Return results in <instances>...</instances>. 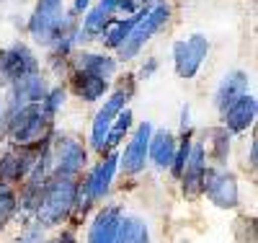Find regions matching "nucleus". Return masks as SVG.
Instances as JSON below:
<instances>
[{
	"label": "nucleus",
	"instance_id": "f257e3e1",
	"mask_svg": "<svg viewBox=\"0 0 258 243\" xmlns=\"http://www.w3.org/2000/svg\"><path fill=\"white\" fill-rule=\"evenodd\" d=\"M78 179H73V176H54V173L49 176L44 191H41L39 207L34 212L39 220V228H57L73 217L75 197H78Z\"/></svg>",
	"mask_w": 258,
	"mask_h": 243
},
{
	"label": "nucleus",
	"instance_id": "f03ea898",
	"mask_svg": "<svg viewBox=\"0 0 258 243\" xmlns=\"http://www.w3.org/2000/svg\"><path fill=\"white\" fill-rule=\"evenodd\" d=\"M52 117L41 109V104H24L11 109L6 117V132L11 145H41L49 140Z\"/></svg>",
	"mask_w": 258,
	"mask_h": 243
},
{
	"label": "nucleus",
	"instance_id": "7ed1b4c3",
	"mask_svg": "<svg viewBox=\"0 0 258 243\" xmlns=\"http://www.w3.org/2000/svg\"><path fill=\"white\" fill-rule=\"evenodd\" d=\"M170 21V6L168 3H155V6H145L142 11H140V18H137V24H135V29L129 31V36L121 41V47L116 50V55H119V60L121 62H129V60H135L140 52H142V47L153 39L158 31H163L165 29V24Z\"/></svg>",
	"mask_w": 258,
	"mask_h": 243
},
{
	"label": "nucleus",
	"instance_id": "20e7f679",
	"mask_svg": "<svg viewBox=\"0 0 258 243\" xmlns=\"http://www.w3.org/2000/svg\"><path fill=\"white\" fill-rule=\"evenodd\" d=\"M49 145V163H52V173L54 176H78L88 168V150L85 145L73 137V135H54L47 140Z\"/></svg>",
	"mask_w": 258,
	"mask_h": 243
},
{
	"label": "nucleus",
	"instance_id": "39448f33",
	"mask_svg": "<svg viewBox=\"0 0 258 243\" xmlns=\"http://www.w3.org/2000/svg\"><path fill=\"white\" fill-rule=\"evenodd\" d=\"M202 194H207V200L220 210H235L240 202L238 179H235L232 171H227L222 166H207Z\"/></svg>",
	"mask_w": 258,
	"mask_h": 243
},
{
	"label": "nucleus",
	"instance_id": "423d86ee",
	"mask_svg": "<svg viewBox=\"0 0 258 243\" xmlns=\"http://www.w3.org/2000/svg\"><path fill=\"white\" fill-rule=\"evenodd\" d=\"M132 93H135V85L116 88V91H111L109 99L103 101V106L98 109V114H96V119H93V124H91V148L98 153V156L103 153V140H106V135H109L111 122L116 119L119 112H124V109H126Z\"/></svg>",
	"mask_w": 258,
	"mask_h": 243
},
{
	"label": "nucleus",
	"instance_id": "0eeeda50",
	"mask_svg": "<svg viewBox=\"0 0 258 243\" xmlns=\"http://www.w3.org/2000/svg\"><path fill=\"white\" fill-rule=\"evenodd\" d=\"M41 148H44V142L41 145H11L0 156V181L11 184V186L21 184L34 168Z\"/></svg>",
	"mask_w": 258,
	"mask_h": 243
},
{
	"label": "nucleus",
	"instance_id": "6e6552de",
	"mask_svg": "<svg viewBox=\"0 0 258 243\" xmlns=\"http://www.w3.org/2000/svg\"><path fill=\"white\" fill-rule=\"evenodd\" d=\"M34 73H39V60L26 44L16 41L11 47L0 50V80H3V85H11L13 80L29 78Z\"/></svg>",
	"mask_w": 258,
	"mask_h": 243
},
{
	"label": "nucleus",
	"instance_id": "1a4fd4ad",
	"mask_svg": "<svg viewBox=\"0 0 258 243\" xmlns=\"http://www.w3.org/2000/svg\"><path fill=\"white\" fill-rule=\"evenodd\" d=\"M209 55V39L204 34H191L173 44V68L181 78H194Z\"/></svg>",
	"mask_w": 258,
	"mask_h": 243
},
{
	"label": "nucleus",
	"instance_id": "9d476101",
	"mask_svg": "<svg viewBox=\"0 0 258 243\" xmlns=\"http://www.w3.org/2000/svg\"><path fill=\"white\" fill-rule=\"evenodd\" d=\"M153 122H142L132 129L129 142L124 145V150L119 153V171L126 176H137L145 171L147 166V145H150V135H153Z\"/></svg>",
	"mask_w": 258,
	"mask_h": 243
},
{
	"label": "nucleus",
	"instance_id": "9b49d317",
	"mask_svg": "<svg viewBox=\"0 0 258 243\" xmlns=\"http://www.w3.org/2000/svg\"><path fill=\"white\" fill-rule=\"evenodd\" d=\"M204 173H207V153H204V145L191 140V150H188V158H186V166L178 176L181 181V191L186 200H197L202 197V184H204Z\"/></svg>",
	"mask_w": 258,
	"mask_h": 243
},
{
	"label": "nucleus",
	"instance_id": "f8f14e48",
	"mask_svg": "<svg viewBox=\"0 0 258 243\" xmlns=\"http://www.w3.org/2000/svg\"><path fill=\"white\" fill-rule=\"evenodd\" d=\"M116 171H119V150H111V153H103V158L85 173V186H88L93 202H101L109 194Z\"/></svg>",
	"mask_w": 258,
	"mask_h": 243
},
{
	"label": "nucleus",
	"instance_id": "ddd939ff",
	"mask_svg": "<svg viewBox=\"0 0 258 243\" xmlns=\"http://www.w3.org/2000/svg\"><path fill=\"white\" fill-rule=\"evenodd\" d=\"M258 114V104L253 93H243L238 101H232L225 112H222V127L230 132V135H240L248 127H253Z\"/></svg>",
	"mask_w": 258,
	"mask_h": 243
},
{
	"label": "nucleus",
	"instance_id": "4468645a",
	"mask_svg": "<svg viewBox=\"0 0 258 243\" xmlns=\"http://www.w3.org/2000/svg\"><path fill=\"white\" fill-rule=\"evenodd\" d=\"M121 215H124V210L119 205L101 207L96 212V217L91 220V225H88V240L85 243H116Z\"/></svg>",
	"mask_w": 258,
	"mask_h": 243
},
{
	"label": "nucleus",
	"instance_id": "2eb2a0df",
	"mask_svg": "<svg viewBox=\"0 0 258 243\" xmlns=\"http://www.w3.org/2000/svg\"><path fill=\"white\" fill-rule=\"evenodd\" d=\"M176 135L173 129H153L150 135V145H147V161L153 163L158 171H168L170 168V161H173V153H176Z\"/></svg>",
	"mask_w": 258,
	"mask_h": 243
},
{
	"label": "nucleus",
	"instance_id": "dca6fc26",
	"mask_svg": "<svg viewBox=\"0 0 258 243\" xmlns=\"http://www.w3.org/2000/svg\"><path fill=\"white\" fill-rule=\"evenodd\" d=\"M243 93H248V75L243 70H232L222 78V83L217 85V91H214V109L222 114L225 109L238 101Z\"/></svg>",
	"mask_w": 258,
	"mask_h": 243
},
{
	"label": "nucleus",
	"instance_id": "f3484780",
	"mask_svg": "<svg viewBox=\"0 0 258 243\" xmlns=\"http://www.w3.org/2000/svg\"><path fill=\"white\" fill-rule=\"evenodd\" d=\"M70 83H73V91L80 101L85 104H96L101 101L106 93H109V80H103L98 75H91V73H83V70H75L70 75Z\"/></svg>",
	"mask_w": 258,
	"mask_h": 243
},
{
	"label": "nucleus",
	"instance_id": "a211bd4d",
	"mask_svg": "<svg viewBox=\"0 0 258 243\" xmlns=\"http://www.w3.org/2000/svg\"><path fill=\"white\" fill-rule=\"evenodd\" d=\"M75 70L98 75L103 80H111L116 73V60L109 55H98V52H80L75 57Z\"/></svg>",
	"mask_w": 258,
	"mask_h": 243
},
{
	"label": "nucleus",
	"instance_id": "6ab92c4d",
	"mask_svg": "<svg viewBox=\"0 0 258 243\" xmlns=\"http://www.w3.org/2000/svg\"><path fill=\"white\" fill-rule=\"evenodd\" d=\"M116 243H153L147 223L142 217H137V215H121Z\"/></svg>",
	"mask_w": 258,
	"mask_h": 243
},
{
	"label": "nucleus",
	"instance_id": "aec40b11",
	"mask_svg": "<svg viewBox=\"0 0 258 243\" xmlns=\"http://www.w3.org/2000/svg\"><path fill=\"white\" fill-rule=\"evenodd\" d=\"M132 124H135L132 109H124V112H119L116 119H114L111 127H109V135H106V140H103V153L116 150V148L121 145V140L129 135V132H132ZM103 153H101V156H103Z\"/></svg>",
	"mask_w": 258,
	"mask_h": 243
},
{
	"label": "nucleus",
	"instance_id": "412c9836",
	"mask_svg": "<svg viewBox=\"0 0 258 243\" xmlns=\"http://www.w3.org/2000/svg\"><path fill=\"white\" fill-rule=\"evenodd\" d=\"M145 8V6H142ZM137 18H140V13H135V16H124V18H111V24L106 26V31L101 34L103 36V44L109 50H119L121 47V41L129 36V31L135 29V24H137Z\"/></svg>",
	"mask_w": 258,
	"mask_h": 243
},
{
	"label": "nucleus",
	"instance_id": "4be33fe9",
	"mask_svg": "<svg viewBox=\"0 0 258 243\" xmlns=\"http://www.w3.org/2000/svg\"><path fill=\"white\" fill-rule=\"evenodd\" d=\"M207 137H209V148L204 145V153L212 156L217 166H222L227 161V156H230V140H232V135L225 127H212V129H207Z\"/></svg>",
	"mask_w": 258,
	"mask_h": 243
},
{
	"label": "nucleus",
	"instance_id": "5701e85b",
	"mask_svg": "<svg viewBox=\"0 0 258 243\" xmlns=\"http://www.w3.org/2000/svg\"><path fill=\"white\" fill-rule=\"evenodd\" d=\"M109 24H111V16H109V13H103L98 6H93V8L85 11L80 34H83L85 41H88V39H98V36L106 31V26H109Z\"/></svg>",
	"mask_w": 258,
	"mask_h": 243
},
{
	"label": "nucleus",
	"instance_id": "b1692460",
	"mask_svg": "<svg viewBox=\"0 0 258 243\" xmlns=\"http://www.w3.org/2000/svg\"><path fill=\"white\" fill-rule=\"evenodd\" d=\"M18 212V194L11 184L0 181V228L11 223V217Z\"/></svg>",
	"mask_w": 258,
	"mask_h": 243
},
{
	"label": "nucleus",
	"instance_id": "393cba45",
	"mask_svg": "<svg viewBox=\"0 0 258 243\" xmlns=\"http://www.w3.org/2000/svg\"><path fill=\"white\" fill-rule=\"evenodd\" d=\"M64 99H68V91H64L62 85H54V88H49L47 91V96L41 99L39 104H41V109H44V112L54 119L57 114H59V109L64 106Z\"/></svg>",
	"mask_w": 258,
	"mask_h": 243
},
{
	"label": "nucleus",
	"instance_id": "a878e982",
	"mask_svg": "<svg viewBox=\"0 0 258 243\" xmlns=\"http://www.w3.org/2000/svg\"><path fill=\"white\" fill-rule=\"evenodd\" d=\"M116 11L124 13V16H135V13L142 11V3H140V0H119V3H116Z\"/></svg>",
	"mask_w": 258,
	"mask_h": 243
},
{
	"label": "nucleus",
	"instance_id": "bb28decb",
	"mask_svg": "<svg viewBox=\"0 0 258 243\" xmlns=\"http://www.w3.org/2000/svg\"><path fill=\"white\" fill-rule=\"evenodd\" d=\"M36 11L41 13H62V0H39L36 3Z\"/></svg>",
	"mask_w": 258,
	"mask_h": 243
},
{
	"label": "nucleus",
	"instance_id": "cd10ccee",
	"mask_svg": "<svg viewBox=\"0 0 258 243\" xmlns=\"http://www.w3.org/2000/svg\"><path fill=\"white\" fill-rule=\"evenodd\" d=\"M41 230H44V228H31L29 233L21 235L18 243H44V240H41Z\"/></svg>",
	"mask_w": 258,
	"mask_h": 243
},
{
	"label": "nucleus",
	"instance_id": "c85d7f7f",
	"mask_svg": "<svg viewBox=\"0 0 258 243\" xmlns=\"http://www.w3.org/2000/svg\"><path fill=\"white\" fill-rule=\"evenodd\" d=\"M47 243H78V238H75L73 230H62V233H57L54 238H49Z\"/></svg>",
	"mask_w": 258,
	"mask_h": 243
},
{
	"label": "nucleus",
	"instance_id": "c756f323",
	"mask_svg": "<svg viewBox=\"0 0 258 243\" xmlns=\"http://www.w3.org/2000/svg\"><path fill=\"white\" fill-rule=\"evenodd\" d=\"M116 3H119V0H98V8H101L103 13L114 16V13H116Z\"/></svg>",
	"mask_w": 258,
	"mask_h": 243
},
{
	"label": "nucleus",
	"instance_id": "7c9ffc66",
	"mask_svg": "<svg viewBox=\"0 0 258 243\" xmlns=\"http://www.w3.org/2000/svg\"><path fill=\"white\" fill-rule=\"evenodd\" d=\"M158 70V60H147V65H142V70H140V78H150Z\"/></svg>",
	"mask_w": 258,
	"mask_h": 243
},
{
	"label": "nucleus",
	"instance_id": "2f4dec72",
	"mask_svg": "<svg viewBox=\"0 0 258 243\" xmlns=\"http://www.w3.org/2000/svg\"><path fill=\"white\" fill-rule=\"evenodd\" d=\"M91 3H93V0H73V13L80 16L83 11H88V8H91Z\"/></svg>",
	"mask_w": 258,
	"mask_h": 243
},
{
	"label": "nucleus",
	"instance_id": "473e14b6",
	"mask_svg": "<svg viewBox=\"0 0 258 243\" xmlns=\"http://www.w3.org/2000/svg\"><path fill=\"white\" fill-rule=\"evenodd\" d=\"M181 129H183V132L191 129V109H188V104L183 106V112H181Z\"/></svg>",
	"mask_w": 258,
	"mask_h": 243
},
{
	"label": "nucleus",
	"instance_id": "72a5a7b5",
	"mask_svg": "<svg viewBox=\"0 0 258 243\" xmlns=\"http://www.w3.org/2000/svg\"><path fill=\"white\" fill-rule=\"evenodd\" d=\"M255 161H258V148H255V140L250 142V166H255Z\"/></svg>",
	"mask_w": 258,
	"mask_h": 243
},
{
	"label": "nucleus",
	"instance_id": "f704fd0d",
	"mask_svg": "<svg viewBox=\"0 0 258 243\" xmlns=\"http://www.w3.org/2000/svg\"><path fill=\"white\" fill-rule=\"evenodd\" d=\"M140 3H142V6H147V3H150V0H140Z\"/></svg>",
	"mask_w": 258,
	"mask_h": 243
}]
</instances>
